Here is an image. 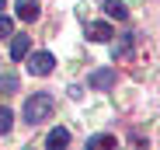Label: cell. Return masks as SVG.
<instances>
[{"label": "cell", "mask_w": 160, "mask_h": 150, "mask_svg": "<svg viewBox=\"0 0 160 150\" xmlns=\"http://www.w3.org/2000/svg\"><path fill=\"white\" fill-rule=\"evenodd\" d=\"M28 45H32L28 35H11V59H14V63L24 59V56H28Z\"/></svg>", "instance_id": "4"}, {"label": "cell", "mask_w": 160, "mask_h": 150, "mask_svg": "<svg viewBox=\"0 0 160 150\" xmlns=\"http://www.w3.org/2000/svg\"><path fill=\"white\" fill-rule=\"evenodd\" d=\"M11 35H14V21L0 14V39H11Z\"/></svg>", "instance_id": "12"}, {"label": "cell", "mask_w": 160, "mask_h": 150, "mask_svg": "<svg viewBox=\"0 0 160 150\" xmlns=\"http://www.w3.org/2000/svg\"><path fill=\"white\" fill-rule=\"evenodd\" d=\"M129 53H132V35H122L118 45H115V59H125Z\"/></svg>", "instance_id": "10"}, {"label": "cell", "mask_w": 160, "mask_h": 150, "mask_svg": "<svg viewBox=\"0 0 160 150\" xmlns=\"http://www.w3.org/2000/svg\"><path fill=\"white\" fill-rule=\"evenodd\" d=\"M52 66H56L52 53H35V56L28 59V70L35 73V77H49V73H52Z\"/></svg>", "instance_id": "2"}, {"label": "cell", "mask_w": 160, "mask_h": 150, "mask_svg": "<svg viewBox=\"0 0 160 150\" xmlns=\"http://www.w3.org/2000/svg\"><path fill=\"white\" fill-rule=\"evenodd\" d=\"M14 84H18V80L11 77V73H7V77H0V87H7V91H14Z\"/></svg>", "instance_id": "13"}, {"label": "cell", "mask_w": 160, "mask_h": 150, "mask_svg": "<svg viewBox=\"0 0 160 150\" xmlns=\"http://www.w3.org/2000/svg\"><path fill=\"white\" fill-rule=\"evenodd\" d=\"M87 147H91V150H101V147H115V136H108V133H98V136H91V140H87Z\"/></svg>", "instance_id": "9"}, {"label": "cell", "mask_w": 160, "mask_h": 150, "mask_svg": "<svg viewBox=\"0 0 160 150\" xmlns=\"http://www.w3.org/2000/svg\"><path fill=\"white\" fill-rule=\"evenodd\" d=\"M101 7H104V14H108V18H115V21H125V18H129V7L122 4V0H104Z\"/></svg>", "instance_id": "8"}, {"label": "cell", "mask_w": 160, "mask_h": 150, "mask_svg": "<svg viewBox=\"0 0 160 150\" xmlns=\"http://www.w3.org/2000/svg\"><path fill=\"white\" fill-rule=\"evenodd\" d=\"M11 126H14L11 108H0V136H4V133H11Z\"/></svg>", "instance_id": "11"}, {"label": "cell", "mask_w": 160, "mask_h": 150, "mask_svg": "<svg viewBox=\"0 0 160 150\" xmlns=\"http://www.w3.org/2000/svg\"><path fill=\"white\" fill-rule=\"evenodd\" d=\"M52 108H56V98L52 94H32L28 101H24V119H28L32 126H38V122H45L52 115Z\"/></svg>", "instance_id": "1"}, {"label": "cell", "mask_w": 160, "mask_h": 150, "mask_svg": "<svg viewBox=\"0 0 160 150\" xmlns=\"http://www.w3.org/2000/svg\"><path fill=\"white\" fill-rule=\"evenodd\" d=\"M0 14H4V0H0Z\"/></svg>", "instance_id": "14"}, {"label": "cell", "mask_w": 160, "mask_h": 150, "mask_svg": "<svg viewBox=\"0 0 160 150\" xmlns=\"http://www.w3.org/2000/svg\"><path fill=\"white\" fill-rule=\"evenodd\" d=\"M66 143H70V133H66L63 126L49 129V136H45V147H49V150H59V147H66Z\"/></svg>", "instance_id": "7"}, {"label": "cell", "mask_w": 160, "mask_h": 150, "mask_svg": "<svg viewBox=\"0 0 160 150\" xmlns=\"http://www.w3.org/2000/svg\"><path fill=\"white\" fill-rule=\"evenodd\" d=\"M87 39H91V42H108V39H112V28H108L104 21H91V24H87Z\"/></svg>", "instance_id": "6"}, {"label": "cell", "mask_w": 160, "mask_h": 150, "mask_svg": "<svg viewBox=\"0 0 160 150\" xmlns=\"http://www.w3.org/2000/svg\"><path fill=\"white\" fill-rule=\"evenodd\" d=\"M112 84H115V66H101V70H94L87 77V87H94V91H104Z\"/></svg>", "instance_id": "3"}, {"label": "cell", "mask_w": 160, "mask_h": 150, "mask_svg": "<svg viewBox=\"0 0 160 150\" xmlns=\"http://www.w3.org/2000/svg\"><path fill=\"white\" fill-rule=\"evenodd\" d=\"M14 7H18V18H21V21H35L38 11H42V7H38V0H18Z\"/></svg>", "instance_id": "5"}]
</instances>
